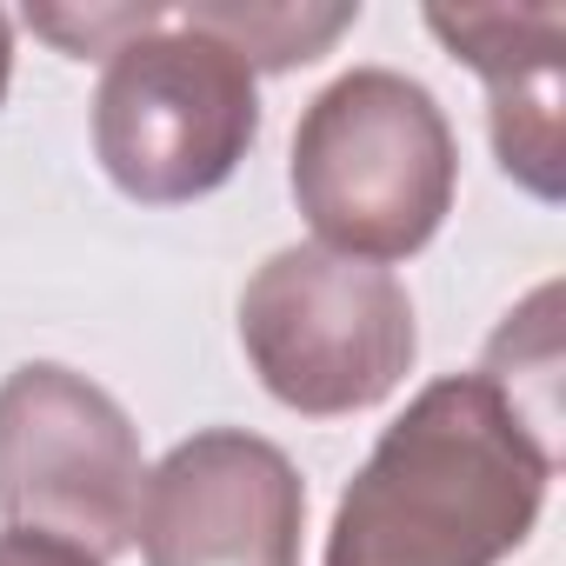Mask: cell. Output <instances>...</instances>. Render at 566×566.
<instances>
[{
    "label": "cell",
    "instance_id": "cell-4",
    "mask_svg": "<svg viewBox=\"0 0 566 566\" xmlns=\"http://www.w3.org/2000/svg\"><path fill=\"white\" fill-rule=\"evenodd\" d=\"M240 347L260 387L307 420L380 407L420 354L413 301L387 266L280 247L240 294Z\"/></svg>",
    "mask_w": 566,
    "mask_h": 566
},
{
    "label": "cell",
    "instance_id": "cell-6",
    "mask_svg": "<svg viewBox=\"0 0 566 566\" xmlns=\"http://www.w3.org/2000/svg\"><path fill=\"white\" fill-rule=\"evenodd\" d=\"M307 480L247 427H200L147 467V566H301Z\"/></svg>",
    "mask_w": 566,
    "mask_h": 566
},
{
    "label": "cell",
    "instance_id": "cell-9",
    "mask_svg": "<svg viewBox=\"0 0 566 566\" xmlns=\"http://www.w3.org/2000/svg\"><path fill=\"white\" fill-rule=\"evenodd\" d=\"M154 14L160 8H28V28L48 34L74 61H107L120 41H134L140 28H154Z\"/></svg>",
    "mask_w": 566,
    "mask_h": 566
},
{
    "label": "cell",
    "instance_id": "cell-2",
    "mask_svg": "<svg viewBox=\"0 0 566 566\" xmlns=\"http://www.w3.org/2000/svg\"><path fill=\"white\" fill-rule=\"evenodd\" d=\"M287 180L314 247L387 266L413 260L453 213L460 140L413 74L354 67L307 101Z\"/></svg>",
    "mask_w": 566,
    "mask_h": 566
},
{
    "label": "cell",
    "instance_id": "cell-11",
    "mask_svg": "<svg viewBox=\"0 0 566 566\" xmlns=\"http://www.w3.org/2000/svg\"><path fill=\"white\" fill-rule=\"evenodd\" d=\"M8 81H14V21L0 14V101H8Z\"/></svg>",
    "mask_w": 566,
    "mask_h": 566
},
{
    "label": "cell",
    "instance_id": "cell-7",
    "mask_svg": "<svg viewBox=\"0 0 566 566\" xmlns=\"http://www.w3.org/2000/svg\"><path fill=\"white\" fill-rule=\"evenodd\" d=\"M433 41L486 81V127L506 180L533 200H559V8H427Z\"/></svg>",
    "mask_w": 566,
    "mask_h": 566
},
{
    "label": "cell",
    "instance_id": "cell-10",
    "mask_svg": "<svg viewBox=\"0 0 566 566\" xmlns=\"http://www.w3.org/2000/svg\"><path fill=\"white\" fill-rule=\"evenodd\" d=\"M0 566H101L94 553L67 546V539H48V533H21L8 526L0 533Z\"/></svg>",
    "mask_w": 566,
    "mask_h": 566
},
{
    "label": "cell",
    "instance_id": "cell-8",
    "mask_svg": "<svg viewBox=\"0 0 566 566\" xmlns=\"http://www.w3.org/2000/svg\"><path fill=\"white\" fill-rule=\"evenodd\" d=\"M193 28H207L213 41H227L253 81L260 74H294L307 61H321L354 21L360 8H260V0H200V8H187Z\"/></svg>",
    "mask_w": 566,
    "mask_h": 566
},
{
    "label": "cell",
    "instance_id": "cell-1",
    "mask_svg": "<svg viewBox=\"0 0 566 566\" xmlns=\"http://www.w3.org/2000/svg\"><path fill=\"white\" fill-rule=\"evenodd\" d=\"M553 473L559 447L486 374H447L347 480L327 566H500L539 526Z\"/></svg>",
    "mask_w": 566,
    "mask_h": 566
},
{
    "label": "cell",
    "instance_id": "cell-3",
    "mask_svg": "<svg viewBox=\"0 0 566 566\" xmlns=\"http://www.w3.org/2000/svg\"><path fill=\"white\" fill-rule=\"evenodd\" d=\"M260 140V81L253 67L160 8L154 28L107 54L94 87V160L140 207H187L240 174Z\"/></svg>",
    "mask_w": 566,
    "mask_h": 566
},
{
    "label": "cell",
    "instance_id": "cell-5",
    "mask_svg": "<svg viewBox=\"0 0 566 566\" xmlns=\"http://www.w3.org/2000/svg\"><path fill=\"white\" fill-rule=\"evenodd\" d=\"M147 453L127 407L61 360L0 380V520L67 539L101 566L140 539Z\"/></svg>",
    "mask_w": 566,
    "mask_h": 566
}]
</instances>
